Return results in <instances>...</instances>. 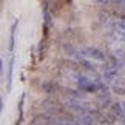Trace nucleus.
<instances>
[{
    "label": "nucleus",
    "instance_id": "nucleus-1",
    "mask_svg": "<svg viewBox=\"0 0 125 125\" xmlns=\"http://www.w3.org/2000/svg\"><path fill=\"white\" fill-rule=\"evenodd\" d=\"M76 83H77V88L82 90L83 93H97L99 91V85L97 80H91L90 77H86L85 74L77 73L76 74Z\"/></svg>",
    "mask_w": 125,
    "mask_h": 125
},
{
    "label": "nucleus",
    "instance_id": "nucleus-2",
    "mask_svg": "<svg viewBox=\"0 0 125 125\" xmlns=\"http://www.w3.org/2000/svg\"><path fill=\"white\" fill-rule=\"evenodd\" d=\"M80 52L86 57V59L96 60V62H107V56H105L104 51H100L99 48L96 46H85L80 50Z\"/></svg>",
    "mask_w": 125,
    "mask_h": 125
},
{
    "label": "nucleus",
    "instance_id": "nucleus-3",
    "mask_svg": "<svg viewBox=\"0 0 125 125\" xmlns=\"http://www.w3.org/2000/svg\"><path fill=\"white\" fill-rule=\"evenodd\" d=\"M12 74H14V56H11L8 63V70H6V90L11 91L12 86Z\"/></svg>",
    "mask_w": 125,
    "mask_h": 125
},
{
    "label": "nucleus",
    "instance_id": "nucleus-4",
    "mask_svg": "<svg viewBox=\"0 0 125 125\" xmlns=\"http://www.w3.org/2000/svg\"><path fill=\"white\" fill-rule=\"evenodd\" d=\"M17 26H19V20H16L11 25V30H9V50H14L16 46V32H17Z\"/></svg>",
    "mask_w": 125,
    "mask_h": 125
},
{
    "label": "nucleus",
    "instance_id": "nucleus-5",
    "mask_svg": "<svg viewBox=\"0 0 125 125\" xmlns=\"http://www.w3.org/2000/svg\"><path fill=\"white\" fill-rule=\"evenodd\" d=\"M94 117L91 116V114L88 113H83V114H79L77 116V121H76V124H94Z\"/></svg>",
    "mask_w": 125,
    "mask_h": 125
},
{
    "label": "nucleus",
    "instance_id": "nucleus-6",
    "mask_svg": "<svg viewBox=\"0 0 125 125\" xmlns=\"http://www.w3.org/2000/svg\"><path fill=\"white\" fill-rule=\"evenodd\" d=\"M42 12H43V23H45V30H48L51 25V16H50V11H48V6L45 5L42 9Z\"/></svg>",
    "mask_w": 125,
    "mask_h": 125
},
{
    "label": "nucleus",
    "instance_id": "nucleus-7",
    "mask_svg": "<svg viewBox=\"0 0 125 125\" xmlns=\"http://www.w3.org/2000/svg\"><path fill=\"white\" fill-rule=\"evenodd\" d=\"M63 52H65L68 57H74L76 54H77V50H76V48L71 45V43H65V45H63Z\"/></svg>",
    "mask_w": 125,
    "mask_h": 125
},
{
    "label": "nucleus",
    "instance_id": "nucleus-8",
    "mask_svg": "<svg viewBox=\"0 0 125 125\" xmlns=\"http://www.w3.org/2000/svg\"><path fill=\"white\" fill-rule=\"evenodd\" d=\"M111 110H113V113H114V114H117V116H122V114L125 113V110H124V107H122L121 104H113Z\"/></svg>",
    "mask_w": 125,
    "mask_h": 125
},
{
    "label": "nucleus",
    "instance_id": "nucleus-9",
    "mask_svg": "<svg viewBox=\"0 0 125 125\" xmlns=\"http://www.w3.org/2000/svg\"><path fill=\"white\" fill-rule=\"evenodd\" d=\"M2 74H3V59L0 57V80H2Z\"/></svg>",
    "mask_w": 125,
    "mask_h": 125
},
{
    "label": "nucleus",
    "instance_id": "nucleus-10",
    "mask_svg": "<svg viewBox=\"0 0 125 125\" xmlns=\"http://www.w3.org/2000/svg\"><path fill=\"white\" fill-rule=\"evenodd\" d=\"M2 110H3V99H2V96H0V113H2Z\"/></svg>",
    "mask_w": 125,
    "mask_h": 125
},
{
    "label": "nucleus",
    "instance_id": "nucleus-11",
    "mask_svg": "<svg viewBox=\"0 0 125 125\" xmlns=\"http://www.w3.org/2000/svg\"><path fill=\"white\" fill-rule=\"evenodd\" d=\"M124 110H125V104H124Z\"/></svg>",
    "mask_w": 125,
    "mask_h": 125
}]
</instances>
